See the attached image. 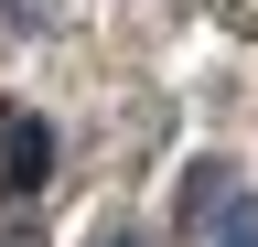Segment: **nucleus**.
Returning <instances> with one entry per match:
<instances>
[{
	"label": "nucleus",
	"instance_id": "39448f33",
	"mask_svg": "<svg viewBox=\"0 0 258 247\" xmlns=\"http://www.w3.org/2000/svg\"><path fill=\"white\" fill-rule=\"evenodd\" d=\"M226 22H237V33H258V0H226Z\"/></svg>",
	"mask_w": 258,
	"mask_h": 247
},
{
	"label": "nucleus",
	"instance_id": "f03ea898",
	"mask_svg": "<svg viewBox=\"0 0 258 247\" xmlns=\"http://www.w3.org/2000/svg\"><path fill=\"white\" fill-rule=\"evenodd\" d=\"M226 204H237V172H226V161H194V172H183V194H172V215H183L194 236H205Z\"/></svg>",
	"mask_w": 258,
	"mask_h": 247
},
{
	"label": "nucleus",
	"instance_id": "20e7f679",
	"mask_svg": "<svg viewBox=\"0 0 258 247\" xmlns=\"http://www.w3.org/2000/svg\"><path fill=\"white\" fill-rule=\"evenodd\" d=\"M86 247H140V226H97V236H86Z\"/></svg>",
	"mask_w": 258,
	"mask_h": 247
},
{
	"label": "nucleus",
	"instance_id": "7ed1b4c3",
	"mask_svg": "<svg viewBox=\"0 0 258 247\" xmlns=\"http://www.w3.org/2000/svg\"><path fill=\"white\" fill-rule=\"evenodd\" d=\"M205 236H215V247H258V204L237 194V204H226V215H215V226H205Z\"/></svg>",
	"mask_w": 258,
	"mask_h": 247
},
{
	"label": "nucleus",
	"instance_id": "f257e3e1",
	"mask_svg": "<svg viewBox=\"0 0 258 247\" xmlns=\"http://www.w3.org/2000/svg\"><path fill=\"white\" fill-rule=\"evenodd\" d=\"M43 172H54V129H43L32 108L0 97V204H32V194H43Z\"/></svg>",
	"mask_w": 258,
	"mask_h": 247
}]
</instances>
